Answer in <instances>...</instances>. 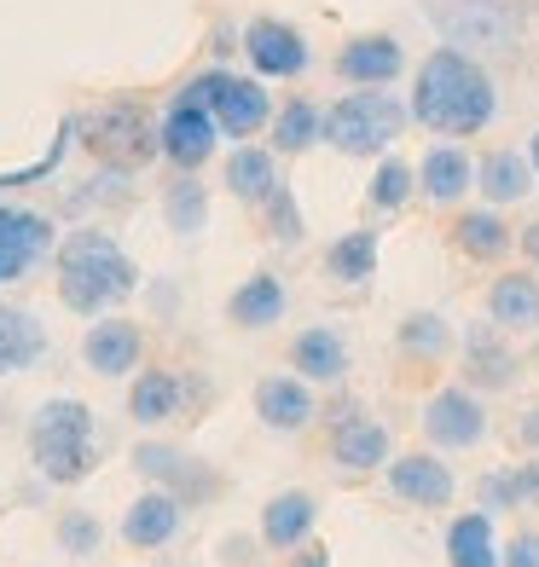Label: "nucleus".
<instances>
[{"label": "nucleus", "mask_w": 539, "mask_h": 567, "mask_svg": "<svg viewBox=\"0 0 539 567\" xmlns=\"http://www.w3.org/2000/svg\"><path fill=\"white\" fill-rule=\"evenodd\" d=\"M533 186H539V168H533L528 151H517V145H494V151H481V157H476V197H481V203H494V209H510V203H522Z\"/></svg>", "instance_id": "obj_29"}, {"label": "nucleus", "mask_w": 539, "mask_h": 567, "mask_svg": "<svg viewBox=\"0 0 539 567\" xmlns=\"http://www.w3.org/2000/svg\"><path fill=\"white\" fill-rule=\"evenodd\" d=\"M517 446L522 452H539V405H528L522 417H517Z\"/></svg>", "instance_id": "obj_45"}, {"label": "nucleus", "mask_w": 539, "mask_h": 567, "mask_svg": "<svg viewBox=\"0 0 539 567\" xmlns=\"http://www.w3.org/2000/svg\"><path fill=\"white\" fill-rule=\"evenodd\" d=\"M233 53H244V23L215 18V23H210V59H215V64H233Z\"/></svg>", "instance_id": "obj_41"}, {"label": "nucleus", "mask_w": 539, "mask_h": 567, "mask_svg": "<svg viewBox=\"0 0 539 567\" xmlns=\"http://www.w3.org/2000/svg\"><path fill=\"white\" fill-rule=\"evenodd\" d=\"M47 348H53V337H47V324L30 313V307L0 301V377L35 371L47 359Z\"/></svg>", "instance_id": "obj_31"}, {"label": "nucleus", "mask_w": 539, "mask_h": 567, "mask_svg": "<svg viewBox=\"0 0 539 567\" xmlns=\"http://www.w3.org/2000/svg\"><path fill=\"white\" fill-rule=\"evenodd\" d=\"M53 538H59V550L75 556V561H93L99 550H105V522L88 509V504H64L53 515Z\"/></svg>", "instance_id": "obj_37"}, {"label": "nucleus", "mask_w": 539, "mask_h": 567, "mask_svg": "<svg viewBox=\"0 0 539 567\" xmlns=\"http://www.w3.org/2000/svg\"><path fill=\"white\" fill-rule=\"evenodd\" d=\"M163 220H169L174 238H203V231H210V186H203L197 174H169Z\"/></svg>", "instance_id": "obj_34"}, {"label": "nucleus", "mask_w": 539, "mask_h": 567, "mask_svg": "<svg viewBox=\"0 0 539 567\" xmlns=\"http://www.w3.org/2000/svg\"><path fill=\"white\" fill-rule=\"evenodd\" d=\"M458 382L476 394H510L522 382V353L510 342V330H499L494 319L487 324H470L465 337H458Z\"/></svg>", "instance_id": "obj_15"}, {"label": "nucleus", "mask_w": 539, "mask_h": 567, "mask_svg": "<svg viewBox=\"0 0 539 567\" xmlns=\"http://www.w3.org/2000/svg\"><path fill=\"white\" fill-rule=\"evenodd\" d=\"M250 405H255V423H262L267 434H307L319 423V389L307 377H296V371H273V377H262L255 382V394H250Z\"/></svg>", "instance_id": "obj_18"}, {"label": "nucleus", "mask_w": 539, "mask_h": 567, "mask_svg": "<svg viewBox=\"0 0 539 567\" xmlns=\"http://www.w3.org/2000/svg\"><path fill=\"white\" fill-rule=\"evenodd\" d=\"M452 249L465 255L470 267H499L510 249H517V226L505 220V209H494V203H476V209H458L452 226H447Z\"/></svg>", "instance_id": "obj_22"}, {"label": "nucleus", "mask_w": 539, "mask_h": 567, "mask_svg": "<svg viewBox=\"0 0 539 567\" xmlns=\"http://www.w3.org/2000/svg\"><path fill=\"white\" fill-rule=\"evenodd\" d=\"M413 127V105L389 87H348L325 105V145L337 157H389Z\"/></svg>", "instance_id": "obj_5"}, {"label": "nucleus", "mask_w": 539, "mask_h": 567, "mask_svg": "<svg viewBox=\"0 0 539 567\" xmlns=\"http://www.w3.org/2000/svg\"><path fill=\"white\" fill-rule=\"evenodd\" d=\"M505 567H539V527H517L505 538Z\"/></svg>", "instance_id": "obj_42"}, {"label": "nucleus", "mask_w": 539, "mask_h": 567, "mask_svg": "<svg viewBox=\"0 0 539 567\" xmlns=\"http://www.w3.org/2000/svg\"><path fill=\"white\" fill-rule=\"evenodd\" d=\"M238 59L262 75V82H302V75L314 70V47H307V35L291 18L255 12V18H244V53Z\"/></svg>", "instance_id": "obj_14"}, {"label": "nucleus", "mask_w": 539, "mask_h": 567, "mask_svg": "<svg viewBox=\"0 0 539 567\" xmlns=\"http://www.w3.org/2000/svg\"><path fill=\"white\" fill-rule=\"evenodd\" d=\"M418 429L435 452H476L494 423H487V394L465 389V382H447V389H435L418 411Z\"/></svg>", "instance_id": "obj_13"}, {"label": "nucleus", "mask_w": 539, "mask_h": 567, "mask_svg": "<svg viewBox=\"0 0 539 567\" xmlns=\"http://www.w3.org/2000/svg\"><path fill=\"white\" fill-rule=\"evenodd\" d=\"M267 145L278 151V157H307L314 145H325V105H319V99H307V93L278 99Z\"/></svg>", "instance_id": "obj_33"}, {"label": "nucleus", "mask_w": 539, "mask_h": 567, "mask_svg": "<svg viewBox=\"0 0 539 567\" xmlns=\"http://www.w3.org/2000/svg\"><path fill=\"white\" fill-rule=\"evenodd\" d=\"M533 12H539V0H424L429 30L447 47H465L476 59L517 53Z\"/></svg>", "instance_id": "obj_6"}, {"label": "nucleus", "mask_w": 539, "mask_h": 567, "mask_svg": "<svg viewBox=\"0 0 539 567\" xmlns=\"http://www.w3.org/2000/svg\"><path fill=\"white\" fill-rule=\"evenodd\" d=\"M180 93H192L197 105H210L215 122H221V134L226 140H255V134H267L273 127V111H278V99L267 93V82L255 70H233V64H203L197 75H186L180 82Z\"/></svg>", "instance_id": "obj_7"}, {"label": "nucleus", "mask_w": 539, "mask_h": 567, "mask_svg": "<svg viewBox=\"0 0 539 567\" xmlns=\"http://www.w3.org/2000/svg\"><path fill=\"white\" fill-rule=\"evenodd\" d=\"M418 197V163H406V157H377V168H372V179H366V215H400L406 203Z\"/></svg>", "instance_id": "obj_35"}, {"label": "nucleus", "mask_w": 539, "mask_h": 567, "mask_svg": "<svg viewBox=\"0 0 539 567\" xmlns=\"http://www.w3.org/2000/svg\"><path fill=\"white\" fill-rule=\"evenodd\" d=\"M517 249H522L528 267H539V220H528V226L517 231Z\"/></svg>", "instance_id": "obj_46"}, {"label": "nucleus", "mask_w": 539, "mask_h": 567, "mask_svg": "<svg viewBox=\"0 0 539 567\" xmlns=\"http://www.w3.org/2000/svg\"><path fill=\"white\" fill-rule=\"evenodd\" d=\"M406 105H413V127H424L435 140H476L499 122V82L487 59L441 41L418 59Z\"/></svg>", "instance_id": "obj_1"}, {"label": "nucleus", "mask_w": 539, "mask_h": 567, "mask_svg": "<svg viewBox=\"0 0 539 567\" xmlns=\"http://www.w3.org/2000/svg\"><path fill=\"white\" fill-rule=\"evenodd\" d=\"M470 192H476V157L458 140H435L418 157V197L429 209H465Z\"/></svg>", "instance_id": "obj_21"}, {"label": "nucleus", "mask_w": 539, "mask_h": 567, "mask_svg": "<svg viewBox=\"0 0 539 567\" xmlns=\"http://www.w3.org/2000/svg\"><path fill=\"white\" fill-rule=\"evenodd\" d=\"M528 365H533V371H539V337H533V359H528Z\"/></svg>", "instance_id": "obj_48"}, {"label": "nucleus", "mask_w": 539, "mask_h": 567, "mask_svg": "<svg viewBox=\"0 0 539 567\" xmlns=\"http://www.w3.org/2000/svg\"><path fill=\"white\" fill-rule=\"evenodd\" d=\"M215 400L210 389V377H197V371H169V365H140L134 382H128V417H134L140 429H163L174 423L180 411H203Z\"/></svg>", "instance_id": "obj_9"}, {"label": "nucleus", "mask_w": 539, "mask_h": 567, "mask_svg": "<svg viewBox=\"0 0 539 567\" xmlns=\"http://www.w3.org/2000/svg\"><path fill=\"white\" fill-rule=\"evenodd\" d=\"M377 261H383V231L377 226H354V231H337L319 255V272L343 290H366L377 278Z\"/></svg>", "instance_id": "obj_30"}, {"label": "nucleus", "mask_w": 539, "mask_h": 567, "mask_svg": "<svg viewBox=\"0 0 539 567\" xmlns=\"http://www.w3.org/2000/svg\"><path fill=\"white\" fill-rule=\"evenodd\" d=\"M157 116L140 93H111L99 105L75 111V151H88L105 168H128L140 174L151 163H163V140H157Z\"/></svg>", "instance_id": "obj_4"}, {"label": "nucleus", "mask_w": 539, "mask_h": 567, "mask_svg": "<svg viewBox=\"0 0 539 567\" xmlns=\"http://www.w3.org/2000/svg\"><path fill=\"white\" fill-rule=\"evenodd\" d=\"M128 203H134V174H128V168H105V163H93V174L82 179V186L64 192V209H70V215L128 209Z\"/></svg>", "instance_id": "obj_36"}, {"label": "nucleus", "mask_w": 539, "mask_h": 567, "mask_svg": "<svg viewBox=\"0 0 539 567\" xmlns=\"http://www.w3.org/2000/svg\"><path fill=\"white\" fill-rule=\"evenodd\" d=\"M285 313H291V284L278 278L273 267H255L238 290L226 296V324L250 330V337H255V330H273Z\"/></svg>", "instance_id": "obj_27"}, {"label": "nucleus", "mask_w": 539, "mask_h": 567, "mask_svg": "<svg viewBox=\"0 0 539 567\" xmlns=\"http://www.w3.org/2000/svg\"><path fill=\"white\" fill-rule=\"evenodd\" d=\"M82 365L105 382H122L145 365V324L128 319V313H105V319H88L82 330Z\"/></svg>", "instance_id": "obj_19"}, {"label": "nucleus", "mask_w": 539, "mask_h": 567, "mask_svg": "<svg viewBox=\"0 0 539 567\" xmlns=\"http://www.w3.org/2000/svg\"><path fill=\"white\" fill-rule=\"evenodd\" d=\"M262 533H221L215 538V567H262L255 556H262Z\"/></svg>", "instance_id": "obj_40"}, {"label": "nucleus", "mask_w": 539, "mask_h": 567, "mask_svg": "<svg viewBox=\"0 0 539 567\" xmlns=\"http://www.w3.org/2000/svg\"><path fill=\"white\" fill-rule=\"evenodd\" d=\"M278 163H285V157H278L273 145H250V140L233 145V151H226V163H221V186H226V197L262 215V203H267L278 186H285Z\"/></svg>", "instance_id": "obj_25"}, {"label": "nucleus", "mask_w": 539, "mask_h": 567, "mask_svg": "<svg viewBox=\"0 0 539 567\" xmlns=\"http://www.w3.org/2000/svg\"><path fill=\"white\" fill-rule=\"evenodd\" d=\"M23 446H30V463L47 486H82L99 470V423L93 405L75 394H53L35 405L30 429H23Z\"/></svg>", "instance_id": "obj_3"}, {"label": "nucleus", "mask_w": 539, "mask_h": 567, "mask_svg": "<svg viewBox=\"0 0 539 567\" xmlns=\"http://www.w3.org/2000/svg\"><path fill=\"white\" fill-rule=\"evenodd\" d=\"M487 319L510 337H539V267H505L487 284Z\"/></svg>", "instance_id": "obj_26"}, {"label": "nucleus", "mask_w": 539, "mask_h": 567, "mask_svg": "<svg viewBox=\"0 0 539 567\" xmlns=\"http://www.w3.org/2000/svg\"><path fill=\"white\" fill-rule=\"evenodd\" d=\"M319 527V498L307 493V486H285V493H273L255 515V533H262V545L273 556H291L296 545H307Z\"/></svg>", "instance_id": "obj_24"}, {"label": "nucleus", "mask_w": 539, "mask_h": 567, "mask_svg": "<svg viewBox=\"0 0 539 567\" xmlns=\"http://www.w3.org/2000/svg\"><path fill=\"white\" fill-rule=\"evenodd\" d=\"M157 140H163V163H169V174H197L203 163L221 151V122H215V111L210 105H197L192 93H169V105H163V116H157Z\"/></svg>", "instance_id": "obj_11"}, {"label": "nucleus", "mask_w": 539, "mask_h": 567, "mask_svg": "<svg viewBox=\"0 0 539 567\" xmlns=\"http://www.w3.org/2000/svg\"><path fill=\"white\" fill-rule=\"evenodd\" d=\"M325 452L337 470L348 475H383L395 457V434L383 417H372L359 400H337L330 405V429H325Z\"/></svg>", "instance_id": "obj_10"}, {"label": "nucleus", "mask_w": 539, "mask_h": 567, "mask_svg": "<svg viewBox=\"0 0 539 567\" xmlns=\"http://www.w3.org/2000/svg\"><path fill=\"white\" fill-rule=\"evenodd\" d=\"M517 486H522V509H539V452H528V463H517Z\"/></svg>", "instance_id": "obj_43"}, {"label": "nucleus", "mask_w": 539, "mask_h": 567, "mask_svg": "<svg viewBox=\"0 0 539 567\" xmlns=\"http://www.w3.org/2000/svg\"><path fill=\"white\" fill-rule=\"evenodd\" d=\"M441 556L447 567H505V538H499V515L476 509H458L447 533H441Z\"/></svg>", "instance_id": "obj_28"}, {"label": "nucleus", "mask_w": 539, "mask_h": 567, "mask_svg": "<svg viewBox=\"0 0 539 567\" xmlns=\"http://www.w3.org/2000/svg\"><path fill=\"white\" fill-rule=\"evenodd\" d=\"M140 261L122 249L116 231H105L99 220H82L70 226L59 249H53V290H59V307L75 319H105L116 313L122 301L140 296Z\"/></svg>", "instance_id": "obj_2"}, {"label": "nucleus", "mask_w": 539, "mask_h": 567, "mask_svg": "<svg viewBox=\"0 0 539 567\" xmlns=\"http://www.w3.org/2000/svg\"><path fill=\"white\" fill-rule=\"evenodd\" d=\"M291 371L307 377L314 389H343L348 371H354V353H348V337L337 324H307L291 337Z\"/></svg>", "instance_id": "obj_23"}, {"label": "nucleus", "mask_w": 539, "mask_h": 567, "mask_svg": "<svg viewBox=\"0 0 539 567\" xmlns=\"http://www.w3.org/2000/svg\"><path fill=\"white\" fill-rule=\"evenodd\" d=\"M59 238H64V231L53 226L47 209H30V203L0 197V290H7V284H23L35 267L53 261Z\"/></svg>", "instance_id": "obj_12"}, {"label": "nucleus", "mask_w": 539, "mask_h": 567, "mask_svg": "<svg viewBox=\"0 0 539 567\" xmlns=\"http://www.w3.org/2000/svg\"><path fill=\"white\" fill-rule=\"evenodd\" d=\"M476 504L487 515H522V486H517V463H499V470L476 475Z\"/></svg>", "instance_id": "obj_39"}, {"label": "nucleus", "mask_w": 539, "mask_h": 567, "mask_svg": "<svg viewBox=\"0 0 539 567\" xmlns=\"http://www.w3.org/2000/svg\"><path fill=\"white\" fill-rule=\"evenodd\" d=\"M383 486H389V498H400L406 509H452L458 498V475H452V463L447 452H395L389 457V470H383Z\"/></svg>", "instance_id": "obj_16"}, {"label": "nucleus", "mask_w": 539, "mask_h": 567, "mask_svg": "<svg viewBox=\"0 0 539 567\" xmlns=\"http://www.w3.org/2000/svg\"><path fill=\"white\" fill-rule=\"evenodd\" d=\"M128 463H134V475L145 486H163V493H174L186 509H210L226 493V475L215 470L210 457H197L186 446H169V441H134Z\"/></svg>", "instance_id": "obj_8"}, {"label": "nucleus", "mask_w": 539, "mask_h": 567, "mask_svg": "<svg viewBox=\"0 0 539 567\" xmlns=\"http://www.w3.org/2000/svg\"><path fill=\"white\" fill-rule=\"evenodd\" d=\"M262 226H267V244H278V249H296L307 238V215H302V203L291 192V179L262 203Z\"/></svg>", "instance_id": "obj_38"}, {"label": "nucleus", "mask_w": 539, "mask_h": 567, "mask_svg": "<svg viewBox=\"0 0 539 567\" xmlns=\"http://www.w3.org/2000/svg\"><path fill=\"white\" fill-rule=\"evenodd\" d=\"M291 567H337V556H330V545H319V538H307V545L291 550Z\"/></svg>", "instance_id": "obj_44"}, {"label": "nucleus", "mask_w": 539, "mask_h": 567, "mask_svg": "<svg viewBox=\"0 0 539 567\" xmlns=\"http://www.w3.org/2000/svg\"><path fill=\"white\" fill-rule=\"evenodd\" d=\"M528 157H533V168H539V127H533V140H528Z\"/></svg>", "instance_id": "obj_47"}, {"label": "nucleus", "mask_w": 539, "mask_h": 567, "mask_svg": "<svg viewBox=\"0 0 539 567\" xmlns=\"http://www.w3.org/2000/svg\"><path fill=\"white\" fill-rule=\"evenodd\" d=\"M406 70H413V59H406V41L389 35V30L348 35L337 53H330V75H337L343 87H395Z\"/></svg>", "instance_id": "obj_17"}, {"label": "nucleus", "mask_w": 539, "mask_h": 567, "mask_svg": "<svg viewBox=\"0 0 539 567\" xmlns=\"http://www.w3.org/2000/svg\"><path fill=\"white\" fill-rule=\"evenodd\" d=\"M395 353L406 365H441L447 353H458V330L447 313H435V307H413L400 324H395Z\"/></svg>", "instance_id": "obj_32"}, {"label": "nucleus", "mask_w": 539, "mask_h": 567, "mask_svg": "<svg viewBox=\"0 0 539 567\" xmlns=\"http://www.w3.org/2000/svg\"><path fill=\"white\" fill-rule=\"evenodd\" d=\"M186 504H180L174 493H163V486H140V498L122 509V522H116V538L128 550H169L180 527H186Z\"/></svg>", "instance_id": "obj_20"}]
</instances>
